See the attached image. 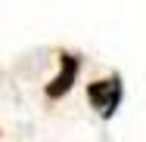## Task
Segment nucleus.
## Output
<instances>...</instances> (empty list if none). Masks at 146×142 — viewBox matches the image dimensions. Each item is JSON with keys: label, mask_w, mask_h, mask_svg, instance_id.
I'll return each instance as SVG.
<instances>
[{"label": "nucleus", "mask_w": 146, "mask_h": 142, "mask_svg": "<svg viewBox=\"0 0 146 142\" xmlns=\"http://www.w3.org/2000/svg\"><path fill=\"white\" fill-rule=\"evenodd\" d=\"M121 93H124L121 77L112 74V77H103V80L87 84V102L96 108V114H100L103 120H109V117L118 111V105H121Z\"/></svg>", "instance_id": "nucleus-1"}, {"label": "nucleus", "mask_w": 146, "mask_h": 142, "mask_svg": "<svg viewBox=\"0 0 146 142\" xmlns=\"http://www.w3.org/2000/svg\"><path fill=\"white\" fill-rule=\"evenodd\" d=\"M78 68H81V59L75 53H59V74L44 86L47 99H62L75 86V80H78Z\"/></svg>", "instance_id": "nucleus-2"}]
</instances>
